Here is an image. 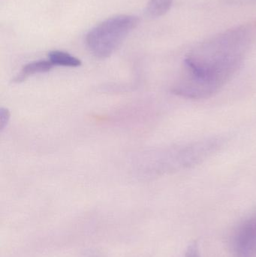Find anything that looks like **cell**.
<instances>
[{
	"mask_svg": "<svg viewBox=\"0 0 256 257\" xmlns=\"http://www.w3.org/2000/svg\"><path fill=\"white\" fill-rule=\"evenodd\" d=\"M246 45L244 33L235 31L218 36L195 48L185 59L173 93L190 99L213 96L240 67Z\"/></svg>",
	"mask_w": 256,
	"mask_h": 257,
	"instance_id": "obj_1",
	"label": "cell"
},
{
	"mask_svg": "<svg viewBox=\"0 0 256 257\" xmlns=\"http://www.w3.org/2000/svg\"><path fill=\"white\" fill-rule=\"evenodd\" d=\"M139 19L132 15H118L93 27L86 38L90 52L99 59L109 57L128 35L136 28Z\"/></svg>",
	"mask_w": 256,
	"mask_h": 257,
	"instance_id": "obj_2",
	"label": "cell"
},
{
	"mask_svg": "<svg viewBox=\"0 0 256 257\" xmlns=\"http://www.w3.org/2000/svg\"><path fill=\"white\" fill-rule=\"evenodd\" d=\"M234 247L238 257L256 256V215L239 228L234 238Z\"/></svg>",
	"mask_w": 256,
	"mask_h": 257,
	"instance_id": "obj_3",
	"label": "cell"
},
{
	"mask_svg": "<svg viewBox=\"0 0 256 257\" xmlns=\"http://www.w3.org/2000/svg\"><path fill=\"white\" fill-rule=\"evenodd\" d=\"M54 65L48 60H39L25 65L21 72L14 78L13 82L21 83L32 75L46 73L52 69Z\"/></svg>",
	"mask_w": 256,
	"mask_h": 257,
	"instance_id": "obj_4",
	"label": "cell"
},
{
	"mask_svg": "<svg viewBox=\"0 0 256 257\" xmlns=\"http://www.w3.org/2000/svg\"><path fill=\"white\" fill-rule=\"evenodd\" d=\"M49 60L54 66L65 67H78L81 66L79 59L71 55L69 53L60 51H54L49 53Z\"/></svg>",
	"mask_w": 256,
	"mask_h": 257,
	"instance_id": "obj_5",
	"label": "cell"
},
{
	"mask_svg": "<svg viewBox=\"0 0 256 257\" xmlns=\"http://www.w3.org/2000/svg\"><path fill=\"white\" fill-rule=\"evenodd\" d=\"M172 3L173 0H149L146 8V15L149 18H159L168 12Z\"/></svg>",
	"mask_w": 256,
	"mask_h": 257,
	"instance_id": "obj_6",
	"label": "cell"
},
{
	"mask_svg": "<svg viewBox=\"0 0 256 257\" xmlns=\"http://www.w3.org/2000/svg\"><path fill=\"white\" fill-rule=\"evenodd\" d=\"M10 111L7 108H2L0 109V130L3 132V130L7 126L10 120Z\"/></svg>",
	"mask_w": 256,
	"mask_h": 257,
	"instance_id": "obj_7",
	"label": "cell"
},
{
	"mask_svg": "<svg viewBox=\"0 0 256 257\" xmlns=\"http://www.w3.org/2000/svg\"><path fill=\"white\" fill-rule=\"evenodd\" d=\"M186 257H200L199 250L195 243L189 246L186 252Z\"/></svg>",
	"mask_w": 256,
	"mask_h": 257,
	"instance_id": "obj_8",
	"label": "cell"
}]
</instances>
